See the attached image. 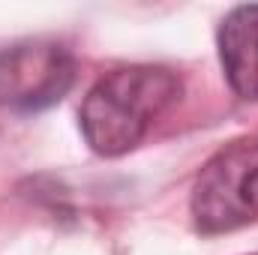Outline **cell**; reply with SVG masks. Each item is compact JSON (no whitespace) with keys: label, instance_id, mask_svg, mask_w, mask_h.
<instances>
[{"label":"cell","instance_id":"1","mask_svg":"<svg viewBox=\"0 0 258 255\" xmlns=\"http://www.w3.org/2000/svg\"><path fill=\"white\" fill-rule=\"evenodd\" d=\"M180 78L168 66L135 63L102 75L78 108V126L87 147L99 156L135 150L156 117L180 99Z\"/></svg>","mask_w":258,"mask_h":255},{"label":"cell","instance_id":"2","mask_svg":"<svg viewBox=\"0 0 258 255\" xmlns=\"http://www.w3.org/2000/svg\"><path fill=\"white\" fill-rule=\"evenodd\" d=\"M195 228L207 237L243 228L258 216V138L219 147L198 171L189 198Z\"/></svg>","mask_w":258,"mask_h":255},{"label":"cell","instance_id":"3","mask_svg":"<svg viewBox=\"0 0 258 255\" xmlns=\"http://www.w3.org/2000/svg\"><path fill=\"white\" fill-rule=\"evenodd\" d=\"M78 60L63 42L24 39L0 51V105L36 114L57 105L75 87Z\"/></svg>","mask_w":258,"mask_h":255},{"label":"cell","instance_id":"4","mask_svg":"<svg viewBox=\"0 0 258 255\" xmlns=\"http://www.w3.org/2000/svg\"><path fill=\"white\" fill-rule=\"evenodd\" d=\"M216 48L228 87L240 99L258 102V3L234 6L222 18Z\"/></svg>","mask_w":258,"mask_h":255},{"label":"cell","instance_id":"5","mask_svg":"<svg viewBox=\"0 0 258 255\" xmlns=\"http://www.w3.org/2000/svg\"><path fill=\"white\" fill-rule=\"evenodd\" d=\"M252 255H258V252H252Z\"/></svg>","mask_w":258,"mask_h":255}]
</instances>
